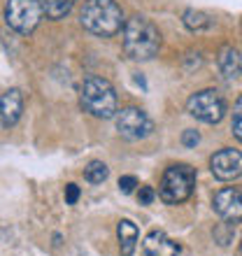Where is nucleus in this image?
I'll use <instances>...</instances> for the list:
<instances>
[{"instance_id":"f257e3e1","label":"nucleus","mask_w":242,"mask_h":256,"mask_svg":"<svg viewBox=\"0 0 242 256\" xmlns=\"http://www.w3.org/2000/svg\"><path fill=\"white\" fill-rule=\"evenodd\" d=\"M124 52L133 61H152L161 49V33L147 16H133L124 24Z\"/></svg>"},{"instance_id":"f03ea898","label":"nucleus","mask_w":242,"mask_h":256,"mask_svg":"<svg viewBox=\"0 0 242 256\" xmlns=\"http://www.w3.org/2000/svg\"><path fill=\"white\" fill-rule=\"evenodd\" d=\"M80 24L84 30L98 38H112L124 28V12L116 0H84L80 10Z\"/></svg>"},{"instance_id":"7ed1b4c3","label":"nucleus","mask_w":242,"mask_h":256,"mask_svg":"<svg viewBox=\"0 0 242 256\" xmlns=\"http://www.w3.org/2000/svg\"><path fill=\"white\" fill-rule=\"evenodd\" d=\"M80 105L96 119H112L116 116V91L102 77H88L80 86Z\"/></svg>"},{"instance_id":"20e7f679","label":"nucleus","mask_w":242,"mask_h":256,"mask_svg":"<svg viewBox=\"0 0 242 256\" xmlns=\"http://www.w3.org/2000/svg\"><path fill=\"white\" fill-rule=\"evenodd\" d=\"M196 186V170L188 163H175L170 166L161 177L158 184V198L168 205H180L188 200Z\"/></svg>"},{"instance_id":"39448f33","label":"nucleus","mask_w":242,"mask_h":256,"mask_svg":"<svg viewBox=\"0 0 242 256\" xmlns=\"http://www.w3.org/2000/svg\"><path fill=\"white\" fill-rule=\"evenodd\" d=\"M186 112L202 124H219L226 114V100L216 88H202L186 100Z\"/></svg>"},{"instance_id":"423d86ee","label":"nucleus","mask_w":242,"mask_h":256,"mask_svg":"<svg viewBox=\"0 0 242 256\" xmlns=\"http://www.w3.org/2000/svg\"><path fill=\"white\" fill-rule=\"evenodd\" d=\"M42 14V5L38 0H7L5 5V21L7 26L14 28L16 33L28 35L33 33L38 24H40Z\"/></svg>"},{"instance_id":"0eeeda50","label":"nucleus","mask_w":242,"mask_h":256,"mask_svg":"<svg viewBox=\"0 0 242 256\" xmlns=\"http://www.w3.org/2000/svg\"><path fill=\"white\" fill-rule=\"evenodd\" d=\"M116 130L121 138L135 142L144 140L154 133V122L149 119V114L140 108H124L121 112H116Z\"/></svg>"},{"instance_id":"6e6552de","label":"nucleus","mask_w":242,"mask_h":256,"mask_svg":"<svg viewBox=\"0 0 242 256\" xmlns=\"http://www.w3.org/2000/svg\"><path fill=\"white\" fill-rule=\"evenodd\" d=\"M210 170L222 182L238 180L242 175V152H238V149H219L210 158Z\"/></svg>"},{"instance_id":"1a4fd4ad","label":"nucleus","mask_w":242,"mask_h":256,"mask_svg":"<svg viewBox=\"0 0 242 256\" xmlns=\"http://www.w3.org/2000/svg\"><path fill=\"white\" fill-rule=\"evenodd\" d=\"M212 208L224 222L228 224H240L242 222V191L233 189V186H226V189L216 191L214 200H212Z\"/></svg>"},{"instance_id":"9d476101","label":"nucleus","mask_w":242,"mask_h":256,"mask_svg":"<svg viewBox=\"0 0 242 256\" xmlns=\"http://www.w3.org/2000/svg\"><path fill=\"white\" fill-rule=\"evenodd\" d=\"M142 256H180V244L163 230H152L142 240Z\"/></svg>"},{"instance_id":"9b49d317","label":"nucleus","mask_w":242,"mask_h":256,"mask_svg":"<svg viewBox=\"0 0 242 256\" xmlns=\"http://www.w3.org/2000/svg\"><path fill=\"white\" fill-rule=\"evenodd\" d=\"M24 112V96L19 88H10L0 96V124L2 126H14L21 119Z\"/></svg>"},{"instance_id":"f8f14e48","label":"nucleus","mask_w":242,"mask_h":256,"mask_svg":"<svg viewBox=\"0 0 242 256\" xmlns=\"http://www.w3.org/2000/svg\"><path fill=\"white\" fill-rule=\"evenodd\" d=\"M216 63H219V70H222V74L226 80H236V77L242 74V58H240V54H238V49L224 47L222 52H219Z\"/></svg>"},{"instance_id":"ddd939ff","label":"nucleus","mask_w":242,"mask_h":256,"mask_svg":"<svg viewBox=\"0 0 242 256\" xmlns=\"http://www.w3.org/2000/svg\"><path fill=\"white\" fill-rule=\"evenodd\" d=\"M116 236H119V250L121 256H133L135 244H138V226L130 219H121L116 226Z\"/></svg>"},{"instance_id":"4468645a","label":"nucleus","mask_w":242,"mask_h":256,"mask_svg":"<svg viewBox=\"0 0 242 256\" xmlns=\"http://www.w3.org/2000/svg\"><path fill=\"white\" fill-rule=\"evenodd\" d=\"M182 21H184V26H186L188 30H194V33L208 30V28L212 26V19H210L205 12H200V10H186L184 16H182Z\"/></svg>"},{"instance_id":"2eb2a0df","label":"nucleus","mask_w":242,"mask_h":256,"mask_svg":"<svg viewBox=\"0 0 242 256\" xmlns=\"http://www.w3.org/2000/svg\"><path fill=\"white\" fill-rule=\"evenodd\" d=\"M40 5L49 19H63L72 10L74 0H40Z\"/></svg>"},{"instance_id":"dca6fc26","label":"nucleus","mask_w":242,"mask_h":256,"mask_svg":"<svg viewBox=\"0 0 242 256\" xmlns=\"http://www.w3.org/2000/svg\"><path fill=\"white\" fill-rule=\"evenodd\" d=\"M110 177V168L102 161H91L84 168V180L88 184H102Z\"/></svg>"},{"instance_id":"f3484780","label":"nucleus","mask_w":242,"mask_h":256,"mask_svg":"<svg viewBox=\"0 0 242 256\" xmlns=\"http://www.w3.org/2000/svg\"><path fill=\"white\" fill-rule=\"evenodd\" d=\"M230 130H233V135H236L238 140L242 142V96L236 100V105H233V116H230Z\"/></svg>"},{"instance_id":"a211bd4d","label":"nucleus","mask_w":242,"mask_h":256,"mask_svg":"<svg viewBox=\"0 0 242 256\" xmlns=\"http://www.w3.org/2000/svg\"><path fill=\"white\" fill-rule=\"evenodd\" d=\"M138 186V180H135L133 175H124L119 180V189H121V194H133V189Z\"/></svg>"},{"instance_id":"6ab92c4d","label":"nucleus","mask_w":242,"mask_h":256,"mask_svg":"<svg viewBox=\"0 0 242 256\" xmlns=\"http://www.w3.org/2000/svg\"><path fill=\"white\" fill-rule=\"evenodd\" d=\"M80 200V186L77 184H66V202L68 205H74V202Z\"/></svg>"},{"instance_id":"aec40b11","label":"nucleus","mask_w":242,"mask_h":256,"mask_svg":"<svg viewBox=\"0 0 242 256\" xmlns=\"http://www.w3.org/2000/svg\"><path fill=\"white\" fill-rule=\"evenodd\" d=\"M154 198H156V194H154L152 186H140V191H138V200H140V205H149Z\"/></svg>"},{"instance_id":"412c9836","label":"nucleus","mask_w":242,"mask_h":256,"mask_svg":"<svg viewBox=\"0 0 242 256\" xmlns=\"http://www.w3.org/2000/svg\"><path fill=\"white\" fill-rule=\"evenodd\" d=\"M198 142H200L198 130H184V135H182V144H184V147H196Z\"/></svg>"},{"instance_id":"4be33fe9","label":"nucleus","mask_w":242,"mask_h":256,"mask_svg":"<svg viewBox=\"0 0 242 256\" xmlns=\"http://www.w3.org/2000/svg\"><path fill=\"white\" fill-rule=\"evenodd\" d=\"M240 256H242V242H240Z\"/></svg>"}]
</instances>
